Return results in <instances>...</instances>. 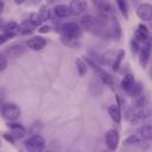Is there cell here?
Segmentation results:
<instances>
[{
  "instance_id": "cell-9",
  "label": "cell",
  "mask_w": 152,
  "mask_h": 152,
  "mask_svg": "<svg viewBox=\"0 0 152 152\" xmlns=\"http://www.w3.org/2000/svg\"><path fill=\"white\" fill-rule=\"evenodd\" d=\"M23 53H24V49H23V46L19 45V44H14V45L7 46V48L4 50V55H5L6 57H10V58H18V57H20Z\"/></svg>"
},
{
  "instance_id": "cell-3",
  "label": "cell",
  "mask_w": 152,
  "mask_h": 152,
  "mask_svg": "<svg viewBox=\"0 0 152 152\" xmlns=\"http://www.w3.org/2000/svg\"><path fill=\"white\" fill-rule=\"evenodd\" d=\"M81 25L83 28H86L87 31H90V32H99L100 30L103 28L100 25L97 18H95L90 14H87L81 19Z\"/></svg>"
},
{
  "instance_id": "cell-25",
  "label": "cell",
  "mask_w": 152,
  "mask_h": 152,
  "mask_svg": "<svg viewBox=\"0 0 152 152\" xmlns=\"http://www.w3.org/2000/svg\"><path fill=\"white\" fill-rule=\"evenodd\" d=\"M28 19H30V20H31L36 26H40V24L43 23L38 13H31V15H30V18H28Z\"/></svg>"
},
{
  "instance_id": "cell-34",
  "label": "cell",
  "mask_w": 152,
  "mask_h": 152,
  "mask_svg": "<svg viewBox=\"0 0 152 152\" xmlns=\"http://www.w3.org/2000/svg\"><path fill=\"white\" fill-rule=\"evenodd\" d=\"M48 1H49V2H55L56 0H48Z\"/></svg>"
},
{
  "instance_id": "cell-29",
  "label": "cell",
  "mask_w": 152,
  "mask_h": 152,
  "mask_svg": "<svg viewBox=\"0 0 152 152\" xmlns=\"http://www.w3.org/2000/svg\"><path fill=\"white\" fill-rule=\"evenodd\" d=\"M8 39H11V36L4 33V34H0V45H2L5 42H7Z\"/></svg>"
},
{
  "instance_id": "cell-12",
  "label": "cell",
  "mask_w": 152,
  "mask_h": 152,
  "mask_svg": "<svg viewBox=\"0 0 152 152\" xmlns=\"http://www.w3.org/2000/svg\"><path fill=\"white\" fill-rule=\"evenodd\" d=\"M69 7H70L72 14H81L86 11L87 2H86V0H72L71 4L69 5Z\"/></svg>"
},
{
  "instance_id": "cell-31",
  "label": "cell",
  "mask_w": 152,
  "mask_h": 152,
  "mask_svg": "<svg viewBox=\"0 0 152 152\" xmlns=\"http://www.w3.org/2000/svg\"><path fill=\"white\" fill-rule=\"evenodd\" d=\"M4 138L8 141V142H11V144H13L14 142V138H13V135L10 133V134H4Z\"/></svg>"
},
{
  "instance_id": "cell-2",
  "label": "cell",
  "mask_w": 152,
  "mask_h": 152,
  "mask_svg": "<svg viewBox=\"0 0 152 152\" xmlns=\"http://www.w3.org/2000/svg\"><path fill=\"white\" fill-rule=\"evenodd\" d=\"M1 115L7 121H14L20 116V108L15 103H6L1 109Z\"/></svg>"
},
{
  "instance_id": "cell-1",
  "label": "cell",
  "mask_w": 152,
  "mask_h": 152,
  "mask_svg": "<svg viewBox=\"0 0 152 152\" xmlns=\"http://www.w3.org/2000/svg\"><path fill=\"white\" fill-rule=\"evenodd\" d=\"M61 32H62V36L64 38H68V39H72V40H76L81 37L82 34V30L78 24L76 23H65L61 26Z\"/></svg>"
},
{
  "instance_id": "cell-23",
  "label": "cell",
  "mask_w": 152,
  "mask_h": 152,
  "mask_svg": "<svg viewBox=\"0 0 152 152\" xmlns=\"http://www.w3.org/2000/svg\"><path fill=\"white\" fill-rule=\"evenodd\" d=\"M38 14H39L42 21H46V20H49L51 18V12H50V10L46 6H42L39 12H38Z\"/></svg>"
},
{
  "instance_id": "cell-13",
  "label": "cell",
  "mask_w": 152,
  "mask_h": 152,
  "mask_svg": "<svg viewBox=\"0 0 152 152\" xmlns=\"http://www.w3.org/2000/svg\"><path fill=\"white\" fill-rule=\"evenodd\" d=\"M53 14H55L57 18L63 19V18L70 17L72 13H71V10H70L69 6H66V5H57V6H55V8H53Z\"/></svg>"
},
{
  "instance_id": "cell-22",
  "label": "cell",
  "mask_w": 152,
  "mask_h": 152,
  "mask_svg": "<svg viewBox=\"0 0 152 152\" xmlns=\"http://www.w3.org/2000/svg\"><path fill=\"white\" fill-rule=\"evenodd\" d=\"M124 56H125V51H124V50H120V51L118 52V55H116L114 62H113V66H112V68H113L114 71H118V70H119L120 64H121V61L124 59Z\"/></svg>"
},
{
  "instance_id": "cell-20",
  "label": "cell",
  "mask_w": 152,
  "mask_h": 152,
  "mask_svg": "<svg viewBox=\"0 0 152 152\" xmlns=\"http://www.w3.org/2000/svg\"><path fill=\"white\" fill-rule=\"evenodd\" d=\"M76 66H77V71H78L80 76H83V75L87 74V71H88V64L84 61H82L81 58H78L76 61Z\"/></svg>"
},
{
  "instance_id": "cell-11",
  "label": "cell",
  "mask_w": 152,
  "mask_h": 152,
  "mask_svg": "<svg viewBox=\"0 0 152 152\" xmlns=\"http://www.w3.org/2000/svg\"><path fill=\"white\" fill-rule=\"evenodd\" d=\"M8 127L11 129V134L13 135L14 139H21L26 134L24 126H21L18 122H11V124H8Z\"/></svg>"
},
{
  "instance_id": "cell-5",
  "label": "cell",
  "mask_w": 152,
  "mask_h": 152,
  "mask_svg": "<svg viewBox=\"0 0 152 152\" xmlns=\"http://www.w3.org/2000/svg\"><path fill=\"white\" fill-rule=\"evenodd\" d=\"M106 145L110 151L116 150L119 145V133L116 129H109L106 133Z\"/></svg>"
},
{
  "instance_id": "cell-30",
  "label": "cell",
  "mask_w": 152,
  "mask_h": 152,
  "mask_svg": "<svg viewBox=\"0 0 152 152\" xmlns=\"http://www.w3.org/2000/svg\"><path fill=\"white\" fill-rule=\"evenodd\" d=\"M38 31H39L40 33H48V32L50 31V27L46 26V25H43V26H40V28H38Z\"/></svg>"
},
{
  "instance_id": "cell-33",
  "label": "cell",
  "mask_w": 152,
  "mask_h": 152,
  "mask_svg": "<svg viewBox=\"0 0 152 152\" xmlns=\"http://www.w3.org/2000/svg\"><path fill=\"white\" fill-rule=\"evenodd\" d=\"M2 10H4V2H2V1H0V13L2 12Z\"/></svg>"
},
{
  "instance_id": "cell-28",
  "label": "cell",
  "mask_w": 152,
  "mask_h": 152,
  "mask_svg": "<svg viewBox=\"0 0 152 152\" xmlns=\"http://www.w3.org/2000/svg\"><path fill=\"white\" fill-rule=\"evenodd\" d=\"M7 66V58L4 53H0V71L5 70Z\"/></svg>"
},
{
  "instance_id": "cell-17",
  "label": "cell",
  "mask_w": 152,
  "mask_h": 152,
  "mask_svg": "<svg viewBox=\"0 0 152 152\" xmlns=\"http://www.w3.org/2000/svg\"><path fill=\"white\" fill-rule=\"evenodd\" d=\"M19 31V25L15 21H10L4 26V32L11 37H13L15 33H18Z\"/></svg>"
},
{
  "instance_id": "cell-27",
  "label": "cell",
  "mask_w": 152,
  "mask_h": 152,
  "mask_svg": "<svg viewBox=\"0 0 152 152\" xmlns=\"http://www.w3.org/2000/svg\"><path fill=\"white\" fill-rule=\"evenodd\" d=\"M145 103H146V99H145V96L141 94V95H139L138 97H137V102H135V107L137 108H142L144 106H145Z\"/></svg>"
},
{
  "instance_id": "cell-26",
  "label": "cell",
  "mask_w": 152,
  "mask_h": 152,
  "mask_svg": "<svg viewBox=\"0 0 152 152\" xmlns=\"http://www.w3.org/2000/svg\"><path fill=\"white\" fill-rule=\"evenodd\" d=\"M139 49H140V43L137 39L133 38L131 40V51H132V53H137L139 51Z\"/></svg>"
},
{
  "instance_id": "cell-14",
  "label": "cell",
  "mask_w": 152,
  "mask_h": 152,
  "mask_svg": "<svg viewBox=\"0 0 152 152\" xmlns=\"http://www.w3.org/2000/svg\"><path fill=\"white\" fill-rule=\"evenodd\" d=\"M36 25L30 20V19H26V20H24L20 25H19V33L20 34H30V33H32L34 30H36Z\"/></svg>"
},
{
  "instance_id": "cell-10",
  "label": "cell",
  "mask_w": 152,
  "mask_h": 152,
  "mask_svg": "<svg viewBox=\"0 0 152 152\" xmlns=\"http://www.w3.org/2000/svg\"><path fill=\"white\" fill-rule=\"evenodd\" d=\"M148 37H150V31H148V28H147L145 25L140 24V25L138 26V28L135 30L134 39H137L139 43H145V42L148 40Z\"/></svg>"
},
{
  "instance_id": "cell-16",
  "label": "cell",
  "mask_w": 152,
  "mask_h": 152,
  "mask_svg": "<svg viewBox=\"0 0 152 152\" xmlns=\"http://www.w3.org/2000/svg\"><path fill=\"white\" fill-rule=\"evenodd\" d=\"M142 89H144V87L140 82H134L133 86L127 90V93L131 97H138L139 95L142 94Z\"/></svg>"
},
{
  "instance_id": "cell-18",
  "label": "cell",
  "mask_w": 152,
  "mask_h": 152,
  "mask_svg": "<svg viewBox=\"0 0 152 152\" xmlns=\"http://www.w3.org/2000/svg\"><path fill=\"white\" fill-rule=\"evenodd\" d=\"M139 133L141 135L142 139L145 140H151L152 139V126L146 124V125H142L139 129Z\"/></svg>"
},
{
  "instance_id": "cell-32",
  "label": "cell",
  "mask_w": 152,
  "mask_h": 152,
  "mask_svg": "<svg viewBox=\"0 0 152 152\" xmlns=\"http://www.w3.org/2000/svg\"><path fill=\"white\" fill-rule=\"evenodd\" d=\"M14 2H15L17 5H20V4H23V2H25V0H14Z\"/></svg>"
},
{
  "instance_id": "cell-6",
  "label": "cell",
  "mask_w": 152,
  "mask_h": 152,
  "mask_svg": "<svg viewBox=\"0 0 152 152\" xmlns=\"http://www.w3.org/2000/svg\"><path fill=\"white\" fill-rule=\"evenodd\" d=\"M137 15L142 21H150L152 18V6L150 4H141L137 8Z\"/></svg>"
},
{
  "instance_id": "cell-15",
  "label": "cell",
  "mask_w": 152,
  "mask_h": 152,
  "mask_svg": "<svg viewBox=\"0 0 152 152\" xmlns=\"http://www.w3.org/2000/svg\"><path fill=\"white\" fill-rule=\"evenodd\" d=\"M108 114L110 116V119L116 122V124H120L121 121V112H120V108L115 104H112L108 107Z\"/></svg>"
},
{
  "instance_id": "cell-7",
  "label": "cell",
  "mask_w": 152,
  "mask_h": 152,
  "mask_svg": "<svg viewBox=\"0 0 152 152\" xmlns=\"http://www.w3.org/2000/svg\"><path fill=\"white\" fill-rule=\"evenodd\" d=\"M139 62L141 68H146L148 59H150V53H151V44L150 42H145V45H142V48L139 49Z\"/></svg>"
},
{
  "instance_id": "cell-19",
  "label": "cell",
  "mask_w": 152,
  "mask_h": 152,
  "mask_svg": "<svg viewBox=\"0 0 152 152\" xmlns=\"http://www.w3.org/2000/svg\"><path fill=\"white\" fill-rule=\"evenodd\" d=\"M134 82H135V81H134V76H133L132 74L125 75L124 78H122V81H121V89H124V90L127 91V90L133 86Z\"/></svg>"
},
{
  "instance_id": "cell-24",
  "label": "cell",
  "mask_w": 152,
  "mask_h": 152,
  "mask_svg": "<svg viewBox=\"0 0 152 152\" xmlns=\"http://www.w3.org/2000/svg\"><path fill=\"white\" fill-rule=\"evenodd\" d=\"M138 142H140V140H139V138L137 137V135H128L125 140H124V145H137Z\"/></svg>"
},
{
  "instance_id": "cell-21",
  "label": "cell",
  "mask_w": 152,
  "mask_h": 152,
  "mask_svg": "<svg viewBox=\"0 0 152 152\" xmlns=\"http://www.w3.org/2000/svg\"><path fill=\"white\" fill-rule=\"evenodd\" d=\"M116 4H118V7H119L120 12L122 13V15L127 19L128 18V4H127V0H116Z\"/></svg>"
},
{
  "instance_id": "cell-8",
  "label": "cell",
  "mask_w": 152,
  "mask_h": 152,
  "mask_svg": "<svg viewBox=\"0 0 152 152\" xmlns=\"http://www.w3.org/2000/svg\"><path fill=\"white\" fill-rule=\"evenodd\" d=\"M45 45H46V39L43 38L42 36H33L32 38H30L27 40V46L34 51L43 50L45 48Z\"/></svg>"
},
{
  "instance_id": "cell-4",
  "label": "cell",
  "mask_w": 152,
  "mask_h": 152,
  "mask_svg": "<svg viewBox=\"0 0 152 152\" xmlns=\"http://www.w3.org/2000/svg\"><path fill=\"white\" fill-rule=\"evenodd\" d=\"M45 146V140L42 135L34 134L30 137L27 140H25V147L28 148L30 151H40Z\"/></svg>"
}]
</instances>
